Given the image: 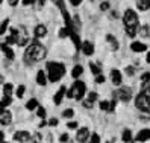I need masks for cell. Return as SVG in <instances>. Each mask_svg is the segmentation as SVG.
<instances>
[{"label": "cell", "instance_id": "6da1fadb", "mask_svg": "<svg viewBox=\"0 0 150 143\" xmlns=\"http://www.w3.org/2000/svg\"><path fill=\"white\" fill-rule=\"evenodd\" d=\"M46 55H47V49L44 47L42 44L35 41V43L30 44L28 49H26L23 59H24V62H28V64H32V62L42 61L44 58H46Z\"/></svg>", "mask_w": 150, "mask_h": 143}, {"label": "cell", "instance_id": "7a4b0ae2", "mask_svg": "<svg viewBox=\"0 0 150 143\" xmlns=\"http://www.w3.org/2000/svg\"><path fill=\"white\" fill-rule=\"evenodd\" d=\"M123 23H125V29L126 34L130 38L137 37L138 29H139V19L134 9H126L125 14H123Z\"/></svg>", "mask_w": 150, "mask_h": 143}, {"label": "cell", "instance_id": "3957f363", "mask_svg": "<svg viewBox=\"0 0 150 143\" xmlns=\"http://www.w3.org/2000/svg\"><path fill=\"white\" fill-rule=\"evenodd\" d=\"M65 64L58 61H50L46 64V75H47V81L50 82H58L64 78L65 75Z\"/></svg>", "mask_w": 150, "mask_h": 143}, {"label": "cell", "instance_id": "277c9868", "mask_svg": "<svg viewBox=\"0 0 150 143\" xmlns=\"http://www.w3.org/2000/svg\"><path fill=\"white\" fill-rule=\"evenodd\" d=\"M85 92H86V84H85L83 81H79V79H77V81L73 84V87L70 88V90H68L65 94H67V97H68V99L82 101V97H83Z\"/></svg>", "mask_w": 150, "mask_h": 143}, {"label": "cell", "instance_id": "5b68a950", "mask_svg": "<svg viewBox=\"0 0 150 143\" xmlns=\"http://www.w3.org/2000/svg\"><path fill=\"white\" fill-rule=\"evenodd\" d=\"M135 105H137V108L141 110L143 113H150V97L147 96L146 92H141V93L137 96Z\"/></svg>", "mask_w": 150, "mask_h": 143}, {"label": "cell", "instance_id": "8992f818", "mask_svg": "<svg viewBox=\"0 0 150 143\" xmlns=\"http://www.w3.org/2000/svg\"><path fill=\"white\" fill-rule=\"evenodd\" d=\"M132 94H134V92H132L130 87H126V85H121L118 88V92L115 93L117 99L121 101V102H129L132 99Z\"/></svg>", "mask_w": 150, "mask_h": 143}, {"label": "cell", "instance_id": "52a82bcc", "mask_svg": "<svg viewBox=\"0 0 150 143\" xmlns=\"http://www.w3.org/2000/svg\"><path fill=\"white\" fill-rule=\"evenodd\" d=\"M29 43V35H28V31H26L23 26L20 28H17V35H15V44H18V46H26V44Z\"/></svg>", "mask_w": 150, "mask_h": 143}, {"label": "cell", "instance_id": "ba28073f", "mask_svg": "<svg viewBox=\"0 0 150 143\" xmlns=\"http://www.w3.org/2000/svg\"><path fill=\"white\" fill-rule=\"evenodd\" d=\"M81 50H82L83 55L91 56L93 53H94V43H93V41H83V43L81 44Z\"/></svg>", "mask_w": 150, "mask_h": 143}, {"label": "cell", "instance_id": "9c48e42d", "mask_svg": "<svg viewBox=\"0 0 150 143\" xmlns=\"http://www.w3.org/2000/svg\"><path fill=\"white\" fill-rule=\"evenodd\" d=\"M97 97H99V94H97L96 92H90V93H88V97L82 102L83 107H85V108H93L94 104H96V101H97Z\"/></svg>", "mask_w": 150, "mask_h": 143}, {"label": "cell", "instance_id": "30bf717a", "mask_svg": "<svg viewBox=\"0 0 150 143\" xmlns=\"http://www.w3.org/2000/svg\"><path fill=\"white\" fill-rule=\"evenodd\" d=\"M86 140H90V129L88 128H81L77 131V134H76V142L83 143Z\"/></svg>", "mask_w": 150, "mask_h": 143}, {"label": "cell", "instance_id": "8fae6325", "mask_svg": "<svg viewBox=\"0 0 150 143\" xmlns=\"http://www.w3.org/2000/svg\"><path fill=\"white\" fill-rule=\"evenodd\" d=\"M12 122V113L5 110L2 114H0V125H3V127H9Z\"/></svg>", "mask_w": 150, "mask_h": 143}, {"label": "cell", "instance_id": "7c38bea8", "mask_svg": "<svg viewBox=\"0 0 150 143\" xmlns=\"http://www.w3.org/2000/svg\"><path fill=\"white\" fill-rule=\"evenodd\" d=\"M65 93H67V87H65V85H62V87H61L59 90L56 92V94L53 96V102H55V105H61V102H62Z\"/></svg>", "mask_w": 150, "mask_h": 143}, {"label": "cell", "instance_id": "4fadbf2b", "mask_svg": "<svg viewBox=\"0 0 150 143\" xmlns=\"http://www.w3.org/2000/svg\"><path fill=\"white\" fill-rule=\"evenodd\" d=\"M0 49L3 50L5 56H6L8 59H14V58H15V53H14V50H12V47L9 46V44H6V43H2V44H0Z\"/></svg>", "mask_w": 150, "mask_h": 143}, {"label": "cell", "instance_id": "5bb4252c", "mask_svg": "<svg viewBox=\"0 0 150 143\" xmlns=\"http://www.w3.org/2000/svg\"><path fill=\"white\" fill-rule=\"evenodd\" d=\"M111 79H112L114 85H121V82H123L121 72H120V70H117V69H114V70L111 72Z\"/></svg>", "mask_w": 150, "mask_h": 143}, {"label": "cell", "instance_id": "9a60e30c", "mask_svg": "<svg viewBox=\"0 0 150 143\" xmlns=\"http://www.w3.org/2000/svg\"><path fill=\"white\" fill-rule=\"evenodd\" d=\"M30 139V134L28 131H17L14 134V140L15 142H29Z\"/></svg>", "mask_w": 150, "mask_h": 143}, {"label": "cell", "instance_id": "2e32d148", "mask_svg": "<svg viewBox=\"0 0 150 143\" xmlns=\"http://www.w3.org/2000/svg\"><path fill=\"white\" fill-rule=\"evenodd\" d=\"M147 140H150V129L149 128L141 129L135 137V142H147Z\"/></svg>", "mask_w": 150, "mask_h": 143}, {"label": "cell", "instance_id": "e0dca14e", "mask_svg": "<svg viewBox=\"0 0 150 143\" xmlns=\"http://www.w3.org/2000/svg\"><path fill=\"white\" fill-rule=\"evenodd\" d=\"M130 49L134 50V52H137V53H141V52H146L147 50V46L144 43H141V41H134L130 44Z\"/></svg>", "mask_w": 150, "mask_h": 143}, {"label": "cell", "instance_id": "ac0fdd59", "mask_svg": "<svg viewBox=\"0 0 150 143\" xmlns=\"http://www.w3.org/2000/svg\"><path fill=\"white\" fill-rule=\"evenodd\" d=\"M33 34H35V38H41L47 34V28L44 24H37L35 29H33Z\"/></svg>", "mask_w": 150, "mask_h": 143}, {"label": "cell", "instance_id": "d6986e66", "mask_svg": "<svg viewBox=\"0 0 150 143\" xmlns=\"http://www.w3.org/2000/svg\"><path fill=\"white\" fill-rule=\"evenodd\" d=\"M106 41L111 44V49L114 50V52H117L118 50V47H120V44H118V41H117V38L114 37V35H111V34H108L106 35Z\"/></svg>", "mask_w": 150, "mask_h": 143}, {"label": "cell", "instance_id": "ffe728a7", "mask_svg": "<svg viewBox=\"0 0 150 143\" xmlns=\"http://www.w3.org/2000/svg\"><path fill=\"white\" fill-rule=\"evenodd\" d=\"M37 84H40V85H47V75H46V72H42V70H40L38 73H37Z\"/></svg>", "mask_w": 150, "mask_h": 143}, {"label": "cell", "instance_id": "44dd1931", "mask_svg": "<svg viewBox=\"0 0 150 143\" xmlns=\"http://www.w3.org/2000/svg\"><path fill=\"white\" fill-rule=\"evenodd\" d=\"M82 73H83V67L82 66H74L73 67V70H71V76L74 78V79H79V76H82Z\"/></svg>", "mask_w": 150, "mask_h": 143}, {"label": "cell", "instance_id": "7402d4cb", "mask_svg": "<svg viewBox=\"0 0 150 143\" xmlns=\"http://www.w3.org/2000/svg\"><path fill=\"white\" fill-rule=\"evenodd\" d=\"M70 38H71L73 40V43H74V46H76V50L79 52V50H81V38H79V35L77 34H74V32H70Z\"/></svg>", "mask_w": 150, "mask_h": 143}, {"label": "cell", "instance_id": "603a6c76", "mask_svg": "<svg viewBox=\"0 0 150 143\" xmlns=\"http://www.w3.org/2000/svg\"><path fill=\"white\" fill-rule=\"evenodd\" d=\"M137 6L139 11H149L150 9V0H139L137 3Z\"/></svg>", "mask_w": 150, "mask_h": 143}, {"label": "cell", "instance_id": "cb8c5ba5", "mask_svg": "<svg viewBox=\"0 0 150 143\" xmlns=\"http://www.w3.org/2000/svg\"><path fill=\"white\" fill-rule=\"evenodd\" d=\"M138 34L141 35V37H150V26L144 24V26H139V29H138Z\"/></svg>", "mask_w": 150, "mask_h": 143}, {"label": "cell", "instance_id": "d4e9b609", "mask_svg": "<svg viewBox=\"0 0 150 143\" xmlns=\"http://www.w3.org/2000/svg\"><path fill=\"white\" fill-rule=\"evenodd\" d=\"M90 69H91V73L96 76V75H99V73H102V67L97 64V62H90Z\"/></svg>", "mask_w": 150, "mask_h": 143}, {"label": "cell", "instance_id": "484cf974", "mask_svg": "<svg viewBox=\"0 0 150 143\" xmlns=\"http://www.w3.org/2000/svg\"><path fill=\"white\" fill-rule=\"evenodd\" d=\"M121 140H123V142H126V143H129V142H134V137H132V132H130V129H125V131H123Z\"/></svg>", "mask_w": 150, "mask_h": 143}, {"label": "cell", "instance_id": "4316f807", "mask_svg": "<svg viewBox=\"0 0 150 143\" xmlns=\"http://www.w3.org/2000/svg\"><path fill=\"white\" fill-rule=\"evenodd\" d=\"M38 101L37 99H30L28 104H26V108H28L29 111H33V110H37V107H38Z\"/></svg>", "mask_w": 150, "mask_h": 143}, {"label": "cell", "instance_id": "83f0119b", "mask_svg": "<svg viewBox=\"0 0 150 143\" xmlns=\"http://www.w3.org/2000/svg\"><path fill=\"white\" fill-rule=\"evenodd\" d=\"M0 104H2L3 107H9V105L12 104V96H6V94H3V97H2V101H0Z\"/></svg>", "mask_w": 150, "mask_h": 143}, {"label": "cell", "instance_id": "f1b7e54d", "mask_svg": "<svg viewBox=\"0 0 150 143\" xmlns=\"http://www.w3.org/2000/svg\"><path fill=\"white\" fill-rule=\"evenodd\" d=\"M12 92H14L12 84H5V85H3V94H6V96H12Z\"/></svg>", "mask_w": 150, "mask_h": 143}, {"label": "cell", "instance_id": "f546056e", "mask_svg": "<svg viewBox=\"0 0 150 143\" xmlns=\"http://www.w3.org/2000/svg\"><path fill=\"white\" fill-rule=\"evenodd\" d=\"M8 26H9V19H5V20H3V23L0 24V35H2V34H5V32H6V29H8Z\"/></svg>", "mask_w": 150, "mask_h": 143}, {"label": "cell", "instance_id": "4dcf8cb0", "mask_svg": "<svg viewBox=\"0 0 150 143\" xmlns=\"http://www.w3.org/2000/svg\"><path fill=\"white\" fill-rule=\"evenodd\" d=\"M24 93H26V87L24 85L17 87V97H18V99H21V97L24 96Z\"/></svg>", "mask_w": 150, "mask_h": 143}, {"label": "cell", "instance_id": "1f68e13d", "mask_svg": "<svg viewBox=\"0 0 150 143\" xmlns=\"http://www.w3.org/2000/svg\"><path fill=\"white\" fill-rule=\"evenodd\" d=\"M99 107H100V110H103V111H109V101H100V104H99Z\"/></svg>", "mask_w": 150, "mask_h": 143}, {"label": "cell", "instance_id": "d6a6232c", "mask_svg": "<svg viewBox=\"0 0 150 143\" xmlns=\"http://www.w3.org/2000/svg\"><path fill=\"white\" fill-rule=\"evenodd\" d=\"M37 116L38 117H41V119H46V110L42 108V107H37Z\"/></svg>", "mask_w": 150, "mask_h": 143}, {"label": "cell", "instance_id": "836d02e7", "mask_svg": "<svg viewBox=\"0 0 150 143\" xmlns=\"http://www.w3.org/2000/svg\"><path fill=\"white\" fill-rule=\"evenodd\" d=\"M62 116H64V117H67V119L73 117V116H74V110H71V108H67V110L62 113Z\"/></svg>", "mask_w": 150, "mask_h": 143}, {"label": "cell", "instance_id": "e575fe53", "mask_svg": "<svg viewBox=\"0 0 150 143\" xmlns=\"http://www.w3.org/2000/svg\"><path fill=\"white\" fill-rule=\"evenodd\" d=\"M94 81H96V84H103V82H105V76H103L102 73H99V75H96Z\"/></svg>", "mask_w": 150, "mask_h": 143}, {"label": "cell", "instance_id": "d590c367", "mask_svg": "<svg viewBox=\"0 0 150 143\" xmlns=\"http://www.w3.org/2000/svg\"><path fill=\"white\" fill-rule=\"evenodd\" d=\"M90 140H91L93 143H99V142H100V136H99V134H97V132H94L93 136L90 137Z\"/></svg>", "mask_w": 150, "mask_h": 143}, {"label": "cell", "instance_id": "8d00e7d4", "mask_svg": "<svg viewBox=\"0 0 150 143\" xmlns=\"http://www.w3.org/2000/svg\"><path fill=\"white\" fill-rule=\"evenodd\" d=\"M141 81H143V82L150 81V72H146V73H143V76H141Z\"/></svg>", "mask_w": 150, "mask_h": 143}, {"label": "cell", "instance_id": "74e56055", "mask_svg": "<svg viewBox=\"0 0 150 143\" xmlns=\"http://www.w3.org/2000/svg\"><path fill=\"white\" fill-rule=\"evenodd\" d=\"M5 43H6V44H9V46H12V44L15 43V38L12 37V35H9V37H6V40H5Z\"/></svg>", "mask_w": 150, "mask_h": 143}, {"label": "cell", "instance_id": "f35d334b", "mask_svg": "<svg viewBox=\"0 0 150 143\" xmlns=\"http://www.w3.org/2000/svg\"><path fill=\"white\" fill-rule=\"evenodd\" d=\"M77 125H79L77 122H68V123H67V128H68V129H76Z\"/></svg>", "mask_w": 150, "mask_h": 143}, {"label": "cell", "instance_id": "ab89813d", "mask_svg": "<svg viewBox=\"0 0 150 143\" xmlns=\"http://www.w3.org/2000/svg\"><path fill=\"white\" fill-rule=\"evenodd\" d=\"M100 9H102V11H108V9H109V2H102Z\"/></svg>", "mask_w": 150, "mask_h": 143}, {"label": "cell", "instance_id": "60d3db41", "mask_svg": "<svg viewBox=\"0 0 150 143\" xmlns=\"http://www.w3.org/2000/svg\"><path fill=\"white\" fill-rule=\"evenodd\" d=\"M126 73H127L129 76H134V73H135V69H134V67H126Z\"/></svg>", "mask_w": 150, "mask_h": 143}, {"label": "cell", "instance_id": "b9f144b4", "mask_svg": "<svg viewBox=\"0 0 150 143\" xmlns=\"http://www.w3.org/2000/svg\"><path fill=\"white\" fill-rule=\"evenodd\" d=\"M49 125H50V127H56V125H58V119H55V117L49 119Z\"/></svg>", "mask_w": 150, "mask_h": 143}, {"label": "cell", "instance_id": "7bdbcfd3", "mask_svg": "<svg viewBox=\"0 0 150 143\" xmlns=\"http://www.w3.org/2000/svg\"><path fill=\"white\" fill-rule=\"evenodd\" d=\"M40 140H41V136H40V134H35L33 137L29 139V142H40Z\"/></svg>", "mask_w": 150, "mask_h": 143}, {"label": "cell", "instance_id": "ee69618b", "mask_svg": "<svg viewBox=\"0 0 150 143\" xmlns=\"http://www.w3.org/2000/svg\"><path fill=\"white\" fill-rule=\"evenodd\" d=\"M70 140V136L68 134H62V136L59 137V142H68Z\"/></svg>", "mask_w": 150, "mask_h": 143}, {"label": "cell", "instance_id": "f6af8a7d", "mask_svg": "<svg viewBox=\"0 0 150 143\" xmlns=\"http://www.w3.org/2000/svg\"><path fill=\"white\" fill-rule=\"evenodd\" d=\"M70 3H71L73 6H79L82 3V0H70Z\"/></svg>", "mask_w": 150, "mask_h": 143}, {"label": "cell", "instance_id": "bcb514c9", "mask_svg": "<svg viewBox=\"0 0 150 143\" xmlns=\"http://www.w3.org/2000/svg\"><path fill=\"white\" fill-rule=\"evenodd\" d=\"M37 0H23V5H26V6H29V5H32V3H35Z\"/></svg>", "mask_w": 150, "mask_h": 143}, {"label": "cell", "instance_id": "7dc6e473", "mask_svg": "<svg viewBox=\"0 0 150 143\" xmlns=\"http://www.w3.org/2000/svg\"><path fill=\"white\" fill-rule=\"evenodd\" d=\"M8 2H9V5H11V6H17L20 0H8Z\"/></svg>", "mask_w": 150, "mask_h": 143}, {"label": "cell", "instance_id": "c3c4849f", "mask_svg": "<svg viewBox=\"0 0 150 143\" xmlns=\"http://www.w3.org/2000/svg\"><path fill=\"white\" fill-rule=\"evenodd\" d=\"M37 3H38V8H42L44 3H46V0H37Z\"/></svg>", "mask_w": 150, "mask_h": 143}, {"label": "cell", "instance_id": "681fc988", "mask_svg": "<svg viewBox=\"0 0 150 143\" xmlns=\"http://www.w3.org/2000/svg\"><path fill=\"white\" fill-rule=\"evenodd\" d=\"M46 125H47V122H46V120H42V122L38 125V127H40V128H42V127H46Z\"/></svg>", "mask_w": 150, "mask_h": 143}, {"label": "cell", "instance_id": "f907efd6", "mask_svg": "<svg viewBox=\"0 0 150 143\" xmlns=\"http://www.w3.org/2000/svg\"><path fill=\"white\" fill-rule=\"evenodd\" d=\"M3 140H5V134L0 131V142H3Z\"/></svg>", "mask_w": 150, "mask_h": 143}, {"label": "cell", "instance_id": "816d5d0a", "mask_svg": "<svg viewBox=\"0 0 150 143\" xmlns=\"http://www.w3.org/2000/svg\"><path fill=\"white\" fill-rule=\"evenodd\" d=\"M5 108H6V107H3V105H2V104H0V114H2V113H3V111H5Z\"/></svg>", "mask_w": 150, "mask_h": 143}, {"label": "cell", "instance_id": "f5cc1de1", "mask_svg": "<svg viewBox=\"0 0 150 143\" xmlns=\"http://www.w3.org/2000/svg\"><path fill=\"white\" fill-rule=\"evenodd\" d=\"M3 82H5V76L0 75V84H3Z\"/></svg>", "mask_w": 150, "mask_h": 143}, {"label": "cell", "instance_id": "db71d44e", "mask_svg": "<svg viewBox=\"0 0 150 143\" xmlns=\"http://www.w3.org/2000/svg\"><path fill=\"white\" fill-rule=\"evenodd\" d=\"M146 61H147V62H149V64H150V52L147 53V56H146Z\"/></svg>", "mask_w": 150, "mask_h": 143}, {"label": "cell", "instance_id": "11a10c76", "mask_svg": "<svg viewBox=\"0 0 150 143\" xmlns=\"http://www.w3.org/2000/svg\"><path fill=\"white\" fill-rule=\"evenodd\" d=\"M143 92H146V93H147V96L150 97V88H147V90H143Z\"/></svg>", "mask_w": 150, "mask_h": 143}, {"label": "cell", "instance_id": "9f6ffc18", "mask_svg": "<svg viewBox=\"0 0 150 143\" xmlns=\"http://www.w3.org/2000/svg\"><path fill=\"white\" fill-rule=\"evenodd\" d=\"M2 3H3V0H0V5H2Z\"/></svg>", "mask_w": 150, "mask_h": 143}]
</instances>
